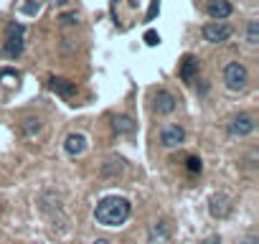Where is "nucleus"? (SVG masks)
Wrapping results in <instances>:
<instances>
[{
	"instance_id": "dca6fc26",
	"label": "nucleus",
	"mask_w": 259,
	"mask_h": 244,
	"mask_svg": "<svg viewBox=\"0 0 259 244\" xmlns=\"http://www.w3.org/2000/svg\"><path fill=\"white\" fill-rule=\"evenodd\" d=\"M246 41H249L252 46L259 43V23L257 20H249V26H246Z\"/></svg>"
},
{
	"instance_id": "423d86ee",
	"label": "nucleus",
	"mask_w": 259,
	"mask_h": 244,
	"mask_svg": "<svg viewBox=\"0 0 259 244\" xmlns=\"http://www.w3.org/2000/svg\"><path fill=\"white\" fill-rule=\"evenodd\" d=\"M198 71H201V61L196 56H190V53H186L181 59V66H178V76H181L186 84H190L198 76Z\"/></svg>"
},
{
	"instance_id": "9b49d317",
	"label": "nucleus",
	"mask_w": 259,
	"mask_h": 244,
	"mask_svg": "<svg viewBox=\"0 0 259 244\" xmlns=\"http://www.w3.org/2000/svg\"><path fill=\"white\" fill-rule=\"evenodd\" d=\"M64 150L69 153V155H82V153L86 150V138H84V135H79V132H74V135L66 138Z\"/></svg>"
},
{
	"instance_id": "7ed1b4c3",
	"label": "nucleus",
	"mask_w": 259,
	"mask_h": 244,
	"mask_svg": "<svg viewBox=\"0 0 259 244\" xmlns=\"http://www.w3.org/2000/svg\"><path fill=\"white\" fill-rule=\"evenodd\" d=\"M224 82H226V87L231 92H242L246 87V82H249V74H246V69L239 61H231V64H226V69H224Z\"/></svg>"
},
{
	"instance_id": "20e7f679",
	"label": "nucleus",
	"mask_w": 259,
	"mask_h": 244,
	"mask_svg": "<svg viewBox=\"0 0 259 244\" xmlns=\"http://www.w3.org/2000/svg\"><path fill=\"white\" fill-rule=\"evenodd\" d=\"M204 38L208 43H224V41H229L231 38V28L226 23H206L204 26Z\"/></svg>"
},
{
	"instance_id": "aec40b11",
	"label": "nucleus",
	"mask_w": 259,
	"mask_h": 244,
	"mask_svg": "<svg viewBox=\"0 0 259 244\" xmlns=\"http://www.w3.org/2000/svg\"><path fill=\"white\" fill-rule=\"evenodd\" d=\"M59 20H61V26H79V16L76 13H64Z\"/></svg>"
},
{
	"instance_id": "412c9836",
	"label": "nucleus",
	"mask_w": 259,
	"mask_h": 244,
	"mask_svg": "<svg viewBox=\"0 0 259 244\" xmlns=\"http://www.w3.org/2000/svg\"><path fill=\"white\" fill-rule=\"evenodd\" d=\"M38 10H41L38 3H26V5H23V13H26V16H38Z\"/></svg>"
},
{
	"instance_id": "f03ea898",
	"label": "nucleus",
	"mask_w": 259,
	"mask_h": 244,
	"mask_svg": "<svg viewBox=\"0 0 259 244\" xmlns=\"http://www.w3.org/2000/svg\"><path fill=\"white\" fill-rule=\"evenodd\" d=\"M23 33H26V28L20 23L8 26V36H5V46H3L8 59H18L20 53H23Z\"/></svg>"
},
{
	"instance_id": "b1692460",
	"label": "nucleus",
	"mask_w": 259,
	"mask_h": 244,
	"mask_svg": "<svg viewBox=\"0 0 259 244\" xmlns=\"http://www.w3.org/2000/svg\"><path fill=\"white\" fill-rule=\"evenodd\" d=\"M51 3H53V5H66L69 0H51Z\"/></svg>"
},
{
	"instance_id": "6e6552de",
	"label": "nucleus",
	"mask_w": 259,
	"mask_h": 244,
	"mask_svg": "<svg viewBox=\"0 0 259 244\" xmlns=\"http://www.w3.org/2000/svg\"><path fill=\"white\" fill-rule=\"evenodd\" d=\"M49 87H51L56 94H61L64 99L76 97V84L69 82V79H61V76H51V79H49Z\"/></svg>"
},
{
	"instance_id": "f8f14e48",
	"label": "nucleus",
	"mask_w": 259,
	"mask_h": 244,
	"mask_svg": "<svg viewBox=\"0 0 259 244\" xmlns=\"http://www.w3.org/2000/svg\"><path fill=\"white\" fill-rule=\"evenodd\" d=\"M211 214L213 216H226V211H229V204H226V196L224 193H216V196H211Z\"/></svg>"
},
{
	"instance_id": "2eb2a0df",
	"label": "nucleus",
	"mask_w": 259,
	"mask_h": 244,
	"mask_svg": "<svg viewBox=\"0 0 259 244\" xmlns=\"http://www.w3.org/2000/svg\"><path fill=\"white\" fill-rule=\"evenodd\" d=\"M115 130L122 132V135H127V132L135 130V122H132L130 117H125V115H122V117H115Z\"/></svg>"
},
{
	"instance_id": "393cba45",
	"label": "nucleus",
	"mask_w": 259,
	"mask_h": 244,
	"mask_svg": "<svg viewBox=\"0 0 259 244\" xmlns=\"http://www.w3.org/2000/svg\"><path fill=\"white\" fill-rule=\"evenodd\" d=\"M94 244H109V242H104V239H97Z\"/></svg>"
},
{
	"instance_id": "39448f33",
	"label": "nucleus",
	"mask_w": 259,
	"mask_h": 244,
	"mask_svg": "<svg viewBox=\"0 0 259 244\" xmlns=\"http://www.w3.org/2000/svg\"><path fill=\"white\" fill-rule=\"evenodd\" d=\"M254 117L252 115H236L231 122H229V132L234 138H246L249 132H254Z\"/></svg>"
},
{
	"instance_id": "1a4fd4ad",
	"label": "nucleus",
	"mask_w": 259,
	"mask_h": 244,
	"mask_svg": "<svg viewBox=\"0 0 259 244\" xmlns=\"http://www.w3.org/2000/svg\"><path fill=\"white\" fill-rule=\"evenodd\" d=\"M231 3L229 0H208V5H206V13L213 18V20H224V18H229L231 16Z\"/></svg>"
},
{
	"instance_id": "6ab92c4d",
	"label": "nucleus",
	"mask_w": 259,
	"mask_h": 244,
	"mask_svg": "<svg viewBox=\"0 0 259 244\" xmlns=\"http://www.w3.org/2000/svg\"><path fill=\"white\" fill-rule=\"evenodd\" d=\"M145 43H148V46H157V43H160V36H157V31H145Z\"/></svg>"
},
{
	"instance_id": "4be33fe9",
	"label": "nucleus",
	"mask_w": 259,
	"mask_h": 244,
	"mask_svg": "<svg viewBox=\"0 0 259 244\" xmlns=\"http://www.w3.org/2000/svg\"><path fill=\"white\" fill-rule=\"evenodd\" d=\"M201 244H221V239H219V237H211V239H206V242H201Z\"/></svg>"
},
{
	"instance_id": "f257e3e1",
	"label": "nucleus",
	"mask_w": 259,
	"mask_h": 244,
	"mask_svg": "<svg viewBox=\"0 0 259 244\" xmlns=\"http://www.w3.org/2000/svg\"><path fill=\"white\" fill-rule=\"evenodd\" d=\"M127 216H130V201L120 196H107L94 209V219L102 227H120L127 221Z\"/></svg>"
},
{
	"instance_id": "9d476101",
	"label": "nucleus",
	"mask_w": 259,
	"mask_h": 244,
	"mask_svg": "<svg viewBox=\"0 0 259 244\" xmlns=\"http://www.w3.org/2000/svg\"><path fill=\"white\" fill-rule=\"evenodd\" d=\"M175 109V97L168 92V89H160L155 94V112H160V115H171Z\"/></svg>"
},
{
	"instance_id": "f3484780",
	"label": "nucleus",
	"mask_w": 259,
	"mask_h": 244,
	"mask_svg": "<svg viewBox=\"0 0 259 244\" xmlns=\"http://www.w3.org/2000/svg\"><path fill=\"white\" fill-rule=\"evenodd\" d=\"M186 168H188V173H201L204 163H201V158H196V155H190V158L186 160Z\"/></svg>"
},
{
	"instance_id": "4468645a",
	"label": "nucleus",
	"mask_w": 259,
	"mask_h": 244,
	"mask_svg": "<svg viewBox=\"0 0 259 244\" xmlns=\"http://www.w3.org/2000/svg\"><path fill=\"white\" fill-rule=\"evenodd\" d=\"M168 239V227L163 224V221H157V224L150 229V242L153 244H163Z\"/></svg>"
},
{
	"instance_id": "0eeeda50",
	"label": "nucleus",
	"mask_w": 259,
	"mask_h": 244,
	"mask_svg": "<svg viewBox=\"0 0 259 244\" xmlns=\"http://www.w3.org/2000/svg\"><path fill=\"white\" fill-rule=\"evenodd\" d=\"M183 140H186V130L181 125H171L160 132V142L165 148H178V145H183Z\"/></svg>"
},
{
	"instance_id": "ddd939ff",
	"label": "nucleus",
	"mask_w": 259,
	"mask_h": 244,
	"mask_svg": "<svg viewBox=\"0 0 259 244\" xmlns=\"http://www.w3.org/2000/svg\"><path fill=\"white\" fill-rule=\"evenodd\" d=\"M20 130H23L26 138L38 135V132H41V120H38V117H26L23 122H20Z\"/></svg>"
},
{
	"instance_id": "a211bd4d",
	"label": "nucleus",
	"mask_w": 259,
	"mask_h": 244,
	"mask_svg": "<svg viewBox=\"0 0 259 244\" xmlns=\"http://www.w3.org/2000/svg\"><path fill=\"white\" fill-rule=\"evenodd\" d=\"M157 13H160V0H153V3H150V10H148V16H145V20H148V23H153Z\"/></svg>"
},
{
	"instance_id": "5701e85b",
	"label": "nucleus",
	"mask_w": 259,
	"mask_h": 244,
	"mask_svg": "<svg viewBox=\"0 0 259 244\" xmlns=\"http://www.w3.org/2000/svg\"><path fill=\"white\" fill-rule=\"evenodd\" d=\"M242 244H259V242H257V239H254V237H249V239H244V242H242Z\"/></svg>"
}]
</instances>
